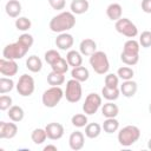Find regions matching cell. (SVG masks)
I'll return each mask as SVG.
<instances>
[{
    "mask_svg": "<svg viewBox=\"0 0 151 151\" xmlns=\"http://www.w3.org/2000/svg\"><path fill=\"white\" fill-rule=\"evenodd\" d=\"M33 42H34L33 35H31L28 33H22L15 42L8 44L4 47L2 57L6 59H12V60L21 59L26 55L28 50L32 47Z\"/></svg>",
    "mask_w": 151,
    "mask_h": 151,
    "instance_id": "1",
    "label": "cell"
},
{
    "mask_svg": "<svg viewBox=\"0 0 151 151\" xmlns=\"http://www.w3.org/2000/svg\"><path fill=\"white\" fill-rule=\"evenodd\" d=\"M76 25V17L72 12H60L50 21V29L54 33H64L73 28Z\"/></svg>",
    "mask_w": 151,
    "mask_h": 151,
    "instance_id": "2",
    "label": "cell"
},
{
    "mask_svg": "<svg viewBox=\"0 0 151 151\" xmlns=\"http://www.w3.org/2000/svg\"><path fill=\"white\" fill-rule=\"evenodd\" d=\"M117 138L122 146H131L140 138V130L134 125H126L119 130Z\"/></svg>",
    "mask_w": 151,
    "mask_h": 151,
    "instance_id": "3",
    "label": "cell"
},
{
    "mask_svg": "<svg viewBox=\"0 0 151 151\" xmlns=\"http://www.w3.org/2000/svg\"><path fill=\"white\" fill-rule=\"evenodd\" d=\"M90 65L97 74H106L110 70V61L105 52L96 51L90 55Z\"/></svg>",
    "mask_w": 151,
    "mask_h": 151,
    "instance_id": "4",
    "label": "cell"
},
{
    "mask_svg": "<svg viewBox=\"0 0 151 151\" xmlns=\"http://www.w3.org/2000/svg\"><path fill=\"white\" fill-rule=\"evenodd\" d=\"M64 96H65V93L60 86H51L50 88L44 91L41 101H42L44 106L53 109L60 103V100L63 99Z\"/></svg>",
    "mask_w": 151,
    "mask_h": 151,
    "instance_id": "5",
    "label": "cell"
},
{
    "mask_svg": "<svg viewBox=\"0 0 151 151\" xmlns=\"http://www.w3.org/2000/svg\"><path fill=\"white\" fill-rule=\"evenodd\" d=\"M65 98L68 103H78L83 97V87L81 83L76 79H70L66 83L65 88Z\"/></svg>",
    "mask_w": 151,
    "mask_h": 151,
    "instance_id": "6",
    "label": "cell"
},
{
    "mask_svg": "<svg viewBox=\"0 0 151 151\" xmlns=\"http://www.w3.org/2000/svg\"><path fill=\"white\" fill-rule=\"evenodd\" d=\"M18 93L21 97H29L33 94L34 90H35V83L32 76L28 74H22L19 77V80L15 85Z\"/></svg>",
    "mask_w": 151,
    "mask_h": 151,
    "instance_id": "7",
    "label": "cell"
},
{
    "mask_svg": "<svg viewBox=\"0 0 151 151\" xmlns=\"http://www.w3.org/2000/svg\"><path fill=\"white\" fill-rule=\"evenodd\" d=\"M114 28L118 33H120L130 39H133L138 34L137 26L127 18H120L119 20H117L114 24Z\"/></svg>",
    "mask_w": 151,
    "mask_h": 151,
    "instance_id": "8",
    "label": "cell"
},
{
    "mask_svg": "<svg viewBox=\"0 0 151 151\" xmlns=\"http://www.w3.org/2000/svg\"><path fill=\"white\" fill-rule=\"evenodd\" d=\"M101 106V97L98 93H90L86 96L85 101L83 104V111L85 114L91 116L94 114Z\"/></svg>",
    "mask_w": 151,
    "mask_h": 151,
    "instance_id": "9",
    "label": "cell"
},
{
    "mask_svg": "<svg viewBox=\"0 0 151 151\" xmlns=\"http://www.w3.org/2000/svg\"><path fill=\"white\" fill-rule=\"evenodd\" d=\"M18 70H19V66L15 60L6 59V58L0 59V73L2 76L11 78L18 73Z\"/></svg>",
    "mask_w": 151,
    "mask_h": 151,
    "instance_id": "10",
    "label": "cell"
},
{
    "mask_svg": "<svg viewBox=\"0 0 151 151\" xmlns=\"http://www.w3.org/2000/svg\"><path fill=\"white\" fill-rule=\"evenodd\" d=\"M46 133H47V138L51 140H58L60 138H63L65 129L60 123H50L45 126Z\"/></svg>",
    "mask_w": 151,
    "mask_h": 151,
    "instance_id": "11",
    "label": "cell"
},
{
    "mask_svg": "<svg viewBox=\"0 0 151 151\" xmlns=\"http://www.w3.org/2000/svg\"><path fill=\"white\" fill-rule=\"evenodd\" d=\"M18 133V126L15 122L13 123H6L0 122V138L1 139H12Z\"/></svg>",
    "mask_w": 151,
    "mask_h": 151,
    "instance_id": "12",
    "label": "cell"
},
{
    "mask_svg": "<svg viewBox=\"0 0 151 151\" xmlns=\"http://www.w3.org/2000/svg\"><path fill=\"white\" fill-rule=\"evenodd\" d=\"M55 46L61 50V51H70V48L73 46V42H74V39H73V35L67 33V32H64V33H59V35L55 38Z\"/></svg>",
    "mask_w": 151,
    "mask_h": 151,
    "instance_id": "13",
    "label": "cell"
},
{
    "mask_svg": "<svg viewBox=\"0 0 151 151\" xmlns=\"http://www.w3.org/2000/svg\"><path fill=\"white\" fill-rule=\"evenodd\" d=\"M85 144V136L81 131H74L68 137V145L72 150L78 151L84 147Z\"/></svg>",
    "mask_w": 151,
    "mask_h": 151,
    "instance_id": "14",
    "label": "cell"
},
{
    "mask_svg": "<svg viewBox=\"0 0 151 151\" xmlns=\"http://www.w3.org/2000/svg\"><path fill=\"white\" fill-rule=\"evenodd\" d=\"M120 93H123L124 97L126 98H132L138 90V85L134 80L130 79V80H124L123 84L120 85Z\"/></svg>",
    "mask_w": 151,
    "mask_h": 151,
    "instance_id": "15",
    "label": "cell"
},
{
    "mask_svg": "<svg viewBox=\"0 0 151 151\" xmlns=\"http://www.w3.org/2000/svg\"><path fill=\"white\" fill-rule=\"evenodd\" d=\"M79 51H80V53L83 55H88L90 57V55H92L97 51V42L93 39L86 38V39L80 41Z\"/></svg>",
    "mask_w": 151,
    "mask_h": 151,
    "instance_id": "16",
    "label": "cell"
},
{
    "mask_svg": "<svg viewBox=\"0 0 151 151\" xmlns=\"http://www.w3.org/2000/svg\"><path fill=\"white\" fill-rule=\"evenodd\" d=\"M5 11L11 18H19L21 13V4L18 0H8L5 5Z\"/></svg>",
    "mask_w": 151,
    "mask_h": 151,
    "instance_id": "17",
    "label": "cell"
},
{
    "mask_svg": "<svg viewBox=\"0 0 151 151\" xmlns=\"http://www.w3.org/2000/svg\"><path fill=\"white\" fill-rule=\"evenodd\" d=\"M122 14H123V7L117 4V2H113V4H110L107 7H106V15L110 20L112 21H117L122 18Z\"/></svg>",
    "mask_w": 151,
    "mask_h": 151,
    "instance_id": "18",
    "label": "cell"
},
{
    "mask_svg": "<svg viewBox=\"0 0 151 151\" xmlns=\"http://www.w3.org/2000/svg\"><path fill=\"white\" fill-rule=\"evenodd\" d=\"M90 4L87 0H72L70 5V9L73 14H84L88 11Z\"/></svg>",
    "mask_w": 151,
    "mask_h": 151,
    "instance_id": "19",
    "label": "cell"
},
{
    "mask_svg": "<svg viewBox=\"0 0 151 151\" xmlns=\"http://www.w3.org/2000/svg\"><path fill=\"white\" fill-rule=\"evenodd\" d=\"M83 54L76 50H70L67 53H66V60L70 66L72 67H78V66H81L83 64Z\"/></svg>",
    "mask_w": 151,
    "mask_h": 151,
    "instance_id": "20",
    "label": "cell"
},
{
    "mask_svg": "<svg viewBox=\"0 0 151 151\" xmlns=\"http://www.w3.org/2000/svg\"><path fill=\"white\" fill-rule=\"evenodd\" d=\"M26 67L33 73H38L42 68V61L38 55H29L26 60Z\"/></svg>",
    "mask_w": 151,
    "mask_h": 151,
    "instance_id": "21",
    "label": "cell"
},
{
    "mask_svg": "<svg viewBox=\"0 0 151 151\" xmlns=\"http://www.w3.org/2000/svg\"><path fill=\"white\" fill-rule=\"evenodd\" d=\"M71 77L80 83H84L90 77V72L85 66H78V67H73L71 71Z\"/></svg>",
    "mask_w": 151,
    "mask_h": 151,
    "instance_id": "22",
    "label": "cell"
},
{
    "mask_svg": "<svg viewBox=\"0 0 151 151\" xmlns=\"http://www.w3.org/2000/svg\"><path fill=\"white\" fill-rule=\"evenodd\" d=\"M119 113V107L112 101H107L101 106V114L105 118H116Z\"/></svg>",
    "mask_w": 151,
    "mask_h": 151,
    "instance_id": "23",
    "label": "cell"
},
{
    "mask_svg": "<svg viewBox=\"0 0 151 151\" xmlns=\"http://www.w3.org/2000/svg\"><path fill=\"white\" fill-rule=\"evenodd\" d=\"M7 116H8V118H9L12 122L19 123V122H21V120L24 119V117H25V112H24V109H22L21 106L12 105V106L8 109Z\"/></svg>",
    "mask_w": 151,
    "mask_h": 151,
    "instance_id": "24",
    "label": "cell"
},
{
    "mask_svg": "<svg viewBox=\"0 0 151 151\" xmlns=\"http://www.w3.org/2000/svg\"><path fill=\"white\" fill-rule=\"evenodd\" d=\"M101 126L98 123H90L85 126V136L90 139H94L97 137H99V134L101 133Z\"/></svg>",
    "mask_w": 151,
    "mask_h": 151,
    "instance_id": "25",
    "label": "cell"
},
{
    "mask_svg": "<svg viewBox=\"0 0 151 151\" xmlns=\"http://www.w3.org/2000/svg\"><path fill=\"white\" fill-rule=\"evenodd\" d=\"M47 83L51 86H60L65 83V76H64V73H58V72L51 71L47 76Z\"/></svg>",
    "mask_w": 151,
    "mask_h": 151,
    "instance_id": "26",
    "label": "cell"
},
{
    "mask_svg": "<svg viewBox=\"0 0 151 151\" xmlns=\"http://www.w3.org/2000/svg\"><path fill=\"white\" fill-rule=\"evenodd\" d=\"M119 94H120V90L118 87H114V88H111V87H107V86H104L101 88V96L109 100V101H114L119 98Z\"/></svg>",
    "mask_w": 151,
    "mask_h": 151,
    "instance_id": "27",
    "label": "cell"
},
{
    "mask_svg": "<svg viewBox=\"0 0 151 151\" xmlns=\"http://www.w3.org/2000/svg\"><path fill=\"white\" fill-rule=\"evenodd\" d=\"M31 139L34 144L37 145H40L42 144L46 139H47V133H46V130L45 129H41V127H38V129H34L31 133Z\"/></svg>",
    "mask_w": 151,
    "mask_h": 151,
    "instance_id": "28",
    "label": "cell"
},
{
    "mask_svg": "<svg viewBox=\"0 0 151 151\" xmlns=\"http://www.w3.org/2000/svg\"><path fill=\"white\" fill-rule=\"evenodd\" d=\"M139 50H140L139 41L134 39H129L127 41H125L123 46V52L129 53V54H139Z\"/></svg>",
    "mask_w": 151,
    "mask_h": 151,
    "instance_id": "29",
    "label": "cell"
},
{
    "mask_svg": "<svg viewBox=\"0 0 151 151\" xmlns=\"http://www.w3.org/2000/svg\"><path fill=\"white\" fill-rule=\"evenodd\" d=\"M104 132L106 133H113V132H117L118 129H119V122L116 119V118H106L101 125Z\"/></svg>",
    "mask_w": 151,
    "mask_h": 151,
    "instance_id": "30",
    "label": "cell"
},
{
    "mask_svg": "<svg viewBox=\"0 0 151 151\" xmlns=\"http://www.w3.org/2000/svg\"><path fill=\"white\" fill-rule=\"evenodd\" d=\"M68 67H70V65H68L67 60H66L65 58H63V57H61L59 60H57L54 64L51 65L52 71L58 72V73H64V74L68 71Z\"/></svg>",
    "mask_w": 151,
    "mask_h": 151,
    "instance_id": "31",
    "label": "cell"
},
{
    "mask_svg": "<svg viewBox=\"0 0 151 151\" xmlns=\"http://www.w3.org/2000/svg\"><path fill=\"white\" fill-rule=\"evenodd\" d=\"M14 87V81L9 77H1L0 78V93L5 94L7 92H11Z\"/></svg>",
    "mask_w": 151,
    "mask_h": 151,
    "instance_id": "32",
    "label": "cell"
},
{
    "mask_svg": "<svg viewBox=\"0 0 151 151\" xmlns=\"http://www.w3.org/2000/svg\"><path fill=\"white\" fill-rule=\"evenodd\" d=\"M31 26H32V22L26 17H19V18L15 19V27H17L18 31L26 32L31 28Z\"/></svg>",
    "mask_w": 151,
    "mask_h": 151,
    "instance_id": "33",
    "label": "cell"
},
{
    "mask_svg": "<svg viewBox=\"0 0 151 151\" xmlns=\"http://www.w3.org/2000/svg\"><path fill=\"white\" fill-rule=\"evenodd\" d=\"M71 123L76 127H79V129L84 127V126L87 125V114H85V113H77V114L72 116Z\"/></svg>",
    "mask_w": 151,
    "mask_h": 151,
    "instance_id": "34",
    "label": "cell"
},
{
    "mask_svg": "<svg viewBox=\"0 0 151 151\" xmlns=\"http://www.w3.org/2000/svg\"><path fill=\"white\" fill-rule=\"evenodd\" d=\"M120 60L127 66H133L139 61V54H129V53L122 52L120 53Z\"/></svg>",
    "mask_w": 151,
    "mask_h": 151,
    "instance_id": "35",
    "label": "cell"
},
{
    "mask_svg": "<svg viewBox=\"0 0 151 151\" xmlns=\"http://www.w3.org/2000/svg\"><path fill=\"white\" fill-rule=\"evenodd\" d=\"M133 70L129 66H122L118 68L117 71V76L119 77V79H123V80H130L133 78Z\"/></svg>",
    "mask_w": 151,
    "mask_h": 151,
    "instance_id": "36",
    "label": "cell"
},
{
    "mask_svg": "<svg viewBox=\"0 0 151 151\" xmlns=\"http://www.w3.org/2000/svg\"><path fill=\"white\" fill-rule=\"evenodd\" d=\"M44 58H45V61L51 66V65L54 64L57 60H59V59L61 58V55H60V53H59L57 50H48L47 52H45Z\"/></svg>",
    "mask_w": 151,
    "mask_h": 151,
    "instance_id": "37",
    "label": "cell"
},
{
    "mask_svg": "<svg viewBox=\"0 0 151 151\" xmlns=\"http://www.w3.org/2000/svg\"><path fill=\"white\" fill-rule=\"evenodd\" d=\"M118 85H119V77L117 74L109 73L105 76V86L114 88V87H118Z\"/></svg>",
    "mask_w": 151,
    "mask_h": 151,
    "instance_id": "38",
    "label": "cell"
},
{
    "mask_svg": "<svg viewBox=\"0 0 151 151\" xmlns=\"http://www.w3.org/2000/svg\"><path fill=\"white\" fill-rule=\"evenodd\" d=\"M139 45L144 48L151 47V31H144L139 35Z\"/></svg>",
    "mask_w": 151,
    "mask_h": 151,
    "instance_id": "39",
    "label": "cell"
},
{
    "mask_svg": "<svg viewBox=\"0 0 151 151\" xmlns=\"http://www.w3.org/2000/svg\"><path fill=\"white\" fill-rule=\"evenodd\" d=\"M12 103H13L12 97L6 96V94H2V96L0 97V110H1V111L8 110V109L12 106Z\"/></svg>",
    "mask_w": 151,
    "mask_h": 151,
    "instance_id": "40",
    "label": "cell"
},
{
    "mask_svg": "<svg viewBox=\"0 0 151 151\" xmlns=\"http://www.w3.org/2000/svg\"><path fill=\"white\" fill-rule=\"evenodd\" d=\"M50 6L55 11H61L66 6V0H48Z\"/></svg>",
    "mask_w": 151,
    "mask_h": 151,
    "instance_id": "41",
    "label": "cell"
},
{
    "mask_svg": "<svg viewBox=\"0 0 151 151\" xmlns=\"http://www.w3.org/2000/svg\"><path fill=\"white\" fill-rule=\"evenodd\" d=\"M142 11L151 14V0H142Z\"/></svg>",
    "mask_w": 151,
    "mask_h": 151,
    "instance_id": "42",
    "label": "cell"
},
{
    "mask_svg": "<svg viewBox=\"0 0 151 151\" xmlns=\"http://www.w3.org/2000/svg\"><path fill=\"white\" fill-rule=\"evenodd\" d=\"M50 150H52V151H58V147H57L55 145H53V144H48V145L44 146V151H50Z\"/></svg>",
    "mask_w": 151,
    "mask_h": 151,
    "instance_id": "43",
    "label": "cell"
},
{
    "mask_svg": "<svg viewBox=\"0 0 151 151\" xmlns=\"http://www.w3.org/2000/svg\"><path fill=\"white\" fill-rule=\"evenodd\" d=\"M147 149H149V150H151V138L147 140Z\"/></svg>",
    "mask_w": 151,
    "mask_h": 151,
    "instance_id": "44",
    "label": "cell"
},
{
    "mask_svg": "<svg viewBox=\"0 0 151 151\" xmlns=\"http://www.w3.org/2000/svg\"><path fill=\"white\" fill-rule=\"evenodd\" d=\"M149 111H150V114H151V103H150V105H149Z\"/></svg>",
    "mask_w": 151,
    "mask_h": 151,
    "instance_id": "45",
    "label": "cell"
}]
</instances>
